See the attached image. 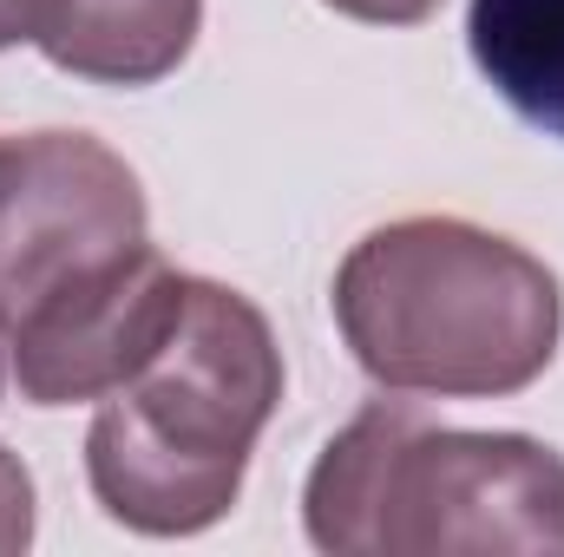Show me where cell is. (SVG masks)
I'll use <instances>...</instances> for the list:
<instances>
[{"label":"cell","mask_w":564,"mask_h":557,"mask_svg":"<svg viewBox=\"0 0 564 557\" xmlns=\"http://www.w3.org/2000/svg\"><path fill=\"white\" fill-rule=\"evenodd\" d=\"M276 407L282 348L270 315L230 282L184 276L164 341L86 426V485L139 538H197L230 518Z\"/></svg>","instance_id":"6da1fadb"},{"label":"cell","mask_w":564,"mask_h":557,"mask_svg":"<svg viewBox=\"0 0 564 557\" xmlns=\"http://www.w3.org/2000/svg\"><path fill=\"white\" fill-rule=\"evenodd\" d=\"M335 328L388 394L506 401L564 341L558 276L512 237L466 217H394L335 270Z\"/></svg>","instance_id":"7a4b0ae2"},{"label":"cell","mask_w":564,"mask_h":557,"mask_svg":"<svg viewBox=\"0 0 564 557\" xmlns=\"http://www.w3.org/2000/svg\"><path fill=\"white\" fill-rule=\"evenodd\" d=\"M302 532L328 557H564V459L368 401L308 466Z\"/></svg>","instance_id":"3957f363"},{"label":"cell","mask_w":564,"mask_h":557,"mask_svg":"<svg viewBox=\"0 0 564 557\" xmlns=\"http://www.w3.org/2000/svg\"><path fill=\"white\" fill-rule=\"evenodd\" d=\"M151 243L139 171L93 132L0 139V321L112 276Z\"/></svg>","instance_id":"277c9868"},{"label":"cell","mask_w":564,"mask_h":557,"mask_svg":"<svg viewBox=\"0 0 564 557\" xmlns=\"http://www.w3.org/2000/svg\"><path fill=\"white\" fill-rule=\"evenodd\" d=\"M184 302V270H171L151 243L112 276L86 282L13 328V381L26 407H79L126 387L164 341Z\"/></svg>","instance_id":"5b68a950"},{"label":"cell","mask_w":564,"mask_h":557,"mask_svg":"<svg viewBox=\"0 0 564 557\" xmlns=\"http://www.w3.org/2000/svg\"><path fill=\"white\" fill-rule=\"evenodd\" d=\"M197 26L204 0H33L26 40L73 79L158 86L191 59Z\"/></svg>","instance_id":"8992f818"},{"label":"cell","mask_w":564,"mask_h":557,"mask_svg":"<svg viewBox=\"0 0 564 557\" xmlns=\"http://www.w3.org/2000/svg\"><path fill=\"white\" fill-rule=\"evenodd\" d=\"M466 46L486 86L532 132L564 144V0H473Z\"/></svg>","instance_id":"52a82bcc"},{"label":"cell","mask_w":564,"mask_h":557,"mask_svg":"<svg viewBox=\"0 0 564 557\" xmlns=\"http://www.w3.org/2000/svg\"><path fill=\"white\" fill-rule=\"evenodd\" d=\"M33 551V472L13 446H0V557Z\"/></svg>","instance_id":"ba28073f"},{"label":"cell","mask_w":564,"mask_h":557,"mask_svg":"<svg viewBox=\"0 0 564 557\" xmlns=\"http://www.w3.org/2000/svg\"><path fill=\"white\" fill-rule=\"evenodd\" d=\"M335 7L341 20H361V26H421L440 13V0H322Z\"/></svg>","instance_id":"9c48e42d"},{"label":"cell","mask_w":564,"mask_h":557,"mask_svg":"<svg viewBox=\"0 0 564 557\" xmlns=\"http://www.w3.org/2000/svg\"><path fill=\"white\" fill-rule=\"evenodd\" d=\"M26 20H33V0H0V53L26 40Z\"/></svg>","instance_id":"30bf717a"},{"label":"cell","mask_w":564,"mask_h":557,"mask_svg":"<svg viewBox=\"0 0 564 557\" xmlns=\"http://www.w3.org/2000/svg\"><path fill=\"white\" fill-rule=\"evenodd\" d=\"M7 381H13V328L0 321V394H7Z\"/></svg>","instance_id":"8fae6325"}]
</instances>
